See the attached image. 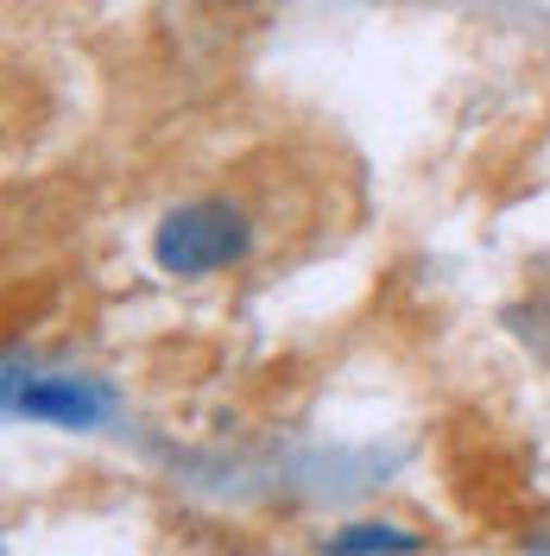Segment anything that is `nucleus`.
I'll use <instances>...</instances> for the list:
<instances>
[{"label":"nucleus","mask_w":550,"mask_h":556,"mask_svg":"<svg viewBox=\"0 0 550 556\" xmlns=\"http://www.w3.org/2000/svg\"><path fill=\"white\" fill-rule=\"evenodd\" d=\"M253 241L247 215L228 197H197V203L172 208L152 235V260L165 266L172 278H209L222 266H235Z\"/></svg>","instance_id":"nucleus-1"},{"label":"nucleus","mask_w":550,"mask_h":556,"mask_svg":"<svg viewBox=\"0 0 550 556\" xmlns=\"http://www.w3.org/2000/svg\"><path fill=\"white\" fill-rule=\"evenodd\" d=\"M336 551H412L417 538H405V531H386V525H354V531H342V538H329Z\"/></svg>","instance_id":"nucleus-3"},{"label":"nucleus","mask_w":550,"mask_h":556,"mask_svg":"<svg viewBox=\"0 0 550 556\" xmlns=\"http://www.w3.org/2000/svg\"><path fill=\"white\" fill-rule=\"evenodd\" d=\"M20 412H26V417H58V424H89L102 405H96L83 386H38V392L20 399Z\"/></svg>","instance_id":"nucleus-2"}]
</instances>
